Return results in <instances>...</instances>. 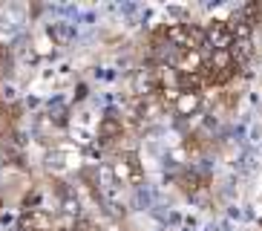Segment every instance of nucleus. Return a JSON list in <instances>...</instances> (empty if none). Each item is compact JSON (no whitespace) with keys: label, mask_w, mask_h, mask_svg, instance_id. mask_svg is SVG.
Masks as SVG:
<instances>
[{"label":"nucleus","mask_w":262,"mask_h":231,"mask_svg":"<svg viewBox=\"0 0 262 231\" xmlns=\"http://www.w3.org/2000/svg\"><path fill=\"white\" fill-rule=\"evenodd\" d=\"M164 44L176 52H202L205 49V29L196 23H170L164 26Z\"/></svg>","instance_id":"1"},{"label":"nucleus","mask_w":262,"mask_h":231,"mask_svg":"<svg viewBox=\"0 0 262 231\" xmlns=\"http://www.w3.org/2000/svg\"><path fill=\"white\" fill-rule=\"evenodd\" d=\"M107 168H110V174H113V182H141V179H144V168H141L139 156L133 153V150L118 153Z\"/></svg>","instance_id":"2"},{"label":"nucleus","mask_w":262,"mask_h":231,"mask_svg":"<svg viewBox=\"0 0 262 231\" xmlns=\"http://www.w3.org/2000/svg\"><path fill=\"white\" fill-rule=\"evenodd\" d=\"M202 29H205V46H210V49H231L233 46V35H231L228 21H210Z\"/></svg>","instance_id":"3"},{"label":"nucleus","mask_w":262,"mask_h":231,"mask_svg":"<svg viewBox=\"0 0 262 231\" xmlns=\"http://www.w3.org/2000/svg\"><path fill=\"white\" fill-rule=\"evenodd\" d=\"M17 228L20 231H55V220L49 211H40V208H29L17 217Z\"/></svg>","instance_id":"4"},{"label":"nucleus","mask_w":262,"mask_h":231,"mask_svg":"<svg viewBox=\"0 0 262 231\" xmlns=\"http://www.w3.org/2000/svg\"><path fill=\"white\" fill-rule=\"evenodd\" d=\"M170 67L179 75H202L205 69V52H176V58L170 61Z\"/></svg>","instance_id":"5"},{"label":"nucleus","mask_w":262,"mask_h":231,"mask_svg":"<svg viewBox=\"0 0 262 231\" xmlns=\"http://www.w3.org/2000/svg\"><path fill=\"white\" fill-rule=\"evenodd\" d=\"M98 139L104 145H116L118 139H124V122L118 116H104L98 124Z\"/></svg>","instance_id":"6"},{"label":"nucleus","mask_w":262,"mask_h":231,"mask_svg":"<svg viewBox=\"0 0 262 231\" xmlns=\"http://www.w3.org/2000/svg\"><path fill=\"white\" fill-rule=\"evenodd\" d=\"M173 110H176L179 116H196L202 110V90H182L179 92L176 104H173Z\"/></svg>","instance_id":"7"},{"label":"nucleus","mask_w":262,"mask_h":231,"mask_svg":"<svg viewBox=\"0 0 262 231\" xmlns=\"http://www.w3.org/2000/svg\"><path fill=\"white\" fill-rule=\"evenodd\" d=\"M159 84H156V72L150 67L147 69H139L136 78H133V92H136V99H147V95H156Z\"/></svg>","instance_id":"8"},{"label":"nucleus","mask_w":262,"mask_h":231,"mask_svg":"<svg viewBox=\"0 0 262 231\" xmlns=\"http://www.w3.org/2000/svg\"><path fill=\"white\" fill-rule=\"evenodd\" d=\"M61 211H63L67 220H72V223L84 217V214H81V200H78L70 188H63V191H61Z\"/></svg>","instance_id":"9"},{"label":"nucleus","mask_w":262,"mask_h":231,"mask_svg":"<svg viewBox=\"0 0 262 231\" xmlns=\"http://www.w3.org/2000/svg\"><path fill=\"white\" fill-rule=\"evenodd\" d=\"M72 231H101L98 225L93 223V220H86V217H81V220H75V223L70 225Z\"/></svg>","instance_id":"10"},{"label":"nucleus","mask_w":262,"mask_h":231,"mask_svg":"<svg viewBox=\"0 0 262 231\" xmlns=\"http://www.w3.org/2000/svg\"><path fill=\"white\" fill-rule=\"evenodd\" d=\"M104 231H121V225H118V223H110V225H107V228H104Z\"/></svg>","instance_id":"11"}]
</instances>
